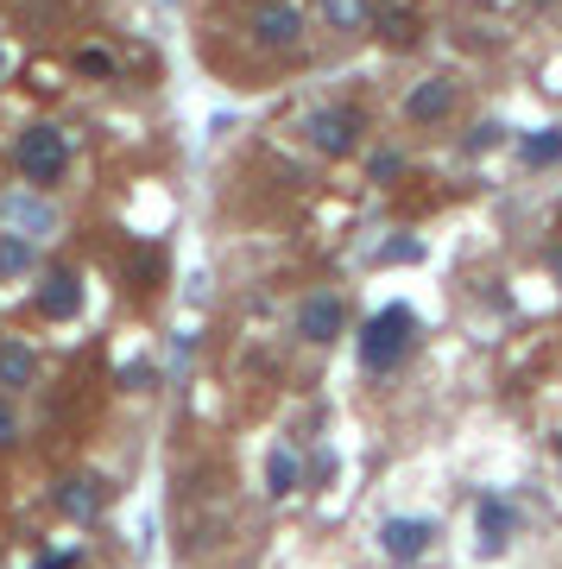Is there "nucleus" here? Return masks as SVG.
Wrapping results in <instances>:
<instances>
[{
    "label": "nucleus",
    "instance_id": "1",
    "mask_svg": "<svg viewBox=\"0 0 562 569\" xmlns=\"http://www.w3.org/2000/svg\"><path fill=\"white\" fill-rule=\"evenodd\" d=\"M411 336H418V317H411L404 305H385L380 317H367L361 323V367H373V373L399 367L404 348H411Z\"/></svg>",
    "mask_w": 562,
    "mask_h": 569
},
{
    "label": "nucleus",
    "instance_id": "2",
    "mask_svg": "<svg viewBox=\"0 0 562 569\" xmlns=\"http://www.w3.org/2000/svg\"><path fill=\"white\" fill-rule=\"evenodd\" d=\"M63 164H70V140H63L58 127H26L20 133V171L32 183H58L63 178Z\"/></svg>",
    "mask_w": 562,
    "mask_h": 569
},
{
    "label": "nucleus",
    "instance_id": "3",
    "mask_svg": "<svg viewBox=\"0 0 562 569\" xmlns=\"http://www.w3.org/2000/svg\"><path fill=\"white\" fill-rule=\"evenodd\" d=\"M303 133H310V146H317L322 159H348L361 146V114L354 108H310Z\"/></svg>",
    "mask_w": 562,
    "mask_h": 569
},
{
    "label": "nucleus",
    "instance_id": "4",
    "mask_svg": "<svg viewBox=\"0 0 562 569\" xmlns=\"http://www.w3.org/2000/svg\"><path fill=\"white\" fill-rule=\"evenodd\" d=\"M253 39H260L265 51H291V44L303 39V13L291 0H265L260 13H253Z\"/></svg>",
    "mask_w": 562,
    "mask_h": 569
},
{
    "label": "nucleus",
    "instance_id": "5",
    "mask_svg": "<svg viewBox=\"0 0 562 569\" xmlns=\"http://www.w3.org/2000/svg\"><path fill=\"white\" fill-rule=\"evenodd\" d=\"M430 538H436L430 519H385L380 526V550L392 557V563H418L423 550H430Z\"/></svg>",
    "mask_w": 562,
    "mask_h": 569
},
{
    "label": "nucleus",
    "instance_id": "6",
    "mask_svg": "<svg viewBox=\"0 0 562 569\" xmlns=\"http://www.w3.org/2000/svg\"><path fill=\"white\" fill-rule=\"evenodd\" d=\"M342 323H348L342 298H329V291L303 298V310H298V336H310V342H335V336H342Z\"/></svg>",
    "mask_w": 562,
    "mask_h": 569
},
{
    "label": "nucleus",
    "instance_id": "7",
    "mask_svg": "<svg viewBox=\"0 0 562 569\" xmlns=\"http://www.w3.org/2000/svg\"><path fill=\"white\" fill-rule=\"evenodd\" d=\"M449 108H455V89H449V82H442V77H430V82H418V89L404 96V121L430 127V121H442Z\"/></svg>",
    "mask_w": 562,
    "mask_h": 569
},
{
    "label": "nucleus",
    "instance_id": "8",
    "mask_svg": "<svg viewBox=\"0 0 562 569\" xmlns=\"http://www.w3.org/2000/svg\"><path fill=\"white\" fill-rule=\"evenodd\" d=\"M39 310H44V317H58V323H63V317H77V310H82V279H77V272H51V279L39 284Z\"/></svg>",
    "mask_w": 562,
    "mask_h": 569
},
{
    "label": "nucleus",
    "instance_id": "9",
    "mask_svg": "<svg viewBox=\"0 0 562 569\" xmlns=\"http://www.w3.org/2000/svg\"><path fill=\"white\" fill-rule=\"evenodd\" d=\"M58 512H63V519H77V526H82V519H96V512H101V481H96V475H70V481L58 488Z\"/></svg>",
    "mask_w": 562,
    "mask_h": 569
},
{
    "label": "nucleus",
    "instance_id": "10",
    "mask_svg": "<svg viewBox=\"0 0 562 569\" xmlns=\"http://www.w3.org/2000/svg\"><path fill=\"white\" fill-rule=\"evenodd\" d=\"M32 373H39V355L7 336V342H0V387H32Z\"/></svg>",
    "mask_w": 562,
    "mask_h": 569
},
{
    "label": "nucleus",
    "instance_id": "11",
    "mask_svg": "<svg viewBox=\"0 0 562 569\" xmlns=\"http://www.w3.org/2000/svg\"><path fill=\"white\" fill-rule=\"evenodd\" d=\"M373 26H380V39L392 44V51H411V44L423 39V32H418V13H411V7H385V13H373Z\"/></svg>",
    "mask_w": 562,
    "mask_h": 569
},
{
    "label": "nucleus",
    "instance_id": "12",
    "mask_svg": "<svg viewBox=\"0 0 562 569\" xmlns=\"http://www.w3.org/2000/svg\"><path fill=\"white\" fill-rule=\"evenodd\" d=\"M512 526H519V512L505 507V500H493V493H486V500H481V545H486V550H505Z\"/></svg>",
    "mask_w": 562,
    "mask_h": 569
},
{
    "label": "nucleus",
    "instance_id": "13",
    "mask_svg": "<svg viewBox=\"0 0 562 569\" xmlns=\"http://www.w3.org/2000/svg\"><path fill=\"white\" fill-rule=\"evenodd\" d=\"M322 20L335 32H367L373 26V0H322Z\"/></svg>",
    "mask_w": 562,
    "mask_h": 569
},
{
    "label": "nucleus",
    "instance_id": "14",
    "mask_svg": "<svg viewBox=\"0 0 562 569\" xmlns=\"http://www.w3.org/2000/svg\"><path fill=\"white\" fill-rule=\"evenodd\" d=\"M265 493H272V500H291V493H298V462H291L284 449H272V462H265Z\"/></svg>",
    "mask_w": 562,
    "mask_h": 569
},
{
    "label": "nucleus",
    "instance_id": "15",
    "mask_svg": "<svg viewBox=\"0 0 562 569\" xmlns=\"http://www.w3.org/2000/svg\"><path fill=\"white\" fill-rule=\"evenodd\" d=\"M20 222L26 228V241H39L44 228H51V209H39V203H26V197H13V203H7V228Z\"/></svg>",
    "mask_w": 562,
    "mask_h": 569
},
{
    "label": "nucleus",
    "instance_id": "16",
    "mask_svg": "<svg viewBox=\"0 0 562 569\" xmlns=\"http://www.w3.org/2000/svg\"><path fill=\"white\" fill-rule=\"evenodd\" d=\"M562 159V133L556 127H538L531 140H524V164H556Z\"/></svg>",
    "mask_w": 562,
    "mask_h": 569
},
{
    "label": "nucleus",
    "instance_id": "17",
    "mask_svg": "<svg viewBox=\"0 0 562 569\" xmlns=\"http://www.w3.org/2000/svg\"><path fill=\"white\" fill-rule=\"evenodd\" d=\"M26 266H32V241L7 228V234H0V272H26Z\"/></svg>",
    "mask_w": 562,
    "mask_h": 569
},
{
    "label": "nucleus",
    "instance_id": "18",
    "mask_svg": "<svg viewBox=\"0 0 562 569\" xmlns=\"http://www.w3.org/2000/svg\"><path fill=\"white\" fill-rule=\"evenodd\" d=\"M164 272V253L159 247H140V260H133V284H140V291H152V279H159Z\"/></svg>",
    "mask_w": 562,
    "mask_h": 569
},
{
    "label": "nucleus",
    "instance_id": "19",
    "mask_svg": "<svg viewBox=\"0 0 562 569\" xmlns=\"http://www.w3.org/2000/svg\"><path fill=\"white\" fill-rule=\"evenodd\" d=\"M77 70H82V77H114V58H108V51H82Z\"/></svg>",
    "mask_w": 562,
    "mask_h": 569
},
{
    "label": "nucleus",
    "instance_id": "20",
    "mask_svg": "<svg viewBox=\"0 0 562 569\" xmlns=\"http://www.w3.org/2000/svg\"><path fill=\"white\" fill-rule=\"evenodd\" d=\"M13 437H20V418H13V406H7V399H0V449L13 443Z\"/></svg>",
    "mask_w": 562,
    "mask_h": 569
},
{
    "label": "nucleus",
    "instance_id": "21",
    "mask_svg": "<svg viewBox=\"0 0 562 569\" xmlns=\"http://www.w3.org/2000/svg\"><path fill=\"white\" fill-rule=\"evenodd\" d=\"M399 171H404V164L392 159V152H380V159H373V178H380V183H392V178H399Z\"/></svg>",
    "mask_w": 562,
    "mask_h": 569
},
{
    "label": "nucleus",
    "instance_id": "22",
    "mask_svg": "<svg viewBox=\"0 0 562 569\" xmlns=\"http://www.w3.org/2000/svg\"><path fill=\"white\" fill-rule=\"evenodd\" d=\"M329 475H335V456H329V449H322L317 462H310V481H329Z\"/></svg>",
    "mask_w": 562,
    "mask_h": 569
},
{
    "label": "nucleus",
    "instance_id": "23",
    "mask_svg": "<svg viewBox=\"0 0 562 569\" xmlns=\"http://www.w3.org/2000/svg\"><path fill=\"white\" fill-rule=\"evenodd\" d=\"M493 140H500V127L486 121V127H474V140H468V146H474V152H486V146H493Z\"/></svg>",
    "mask_w": 562,
    "mask_h": 569
},
{
    "label": "nucleus",
    "instance_id": "24",
    "mask_svg": "<svg viewBox=\"0 0 562 569\" xmlns=\"http://www.w3.org/2000/svg\"><path fill=\"white\" fill-rule=\"evenodd\" d=\"M70 563H77V550H58V557H39L32 569H70Z\"/></svg>",
    "mask_w": 562,
    "mask_h": 569
},
{
    "label": "nucleus",
    "instance_id": "25",
    "mask_svg": "<svg viewBox=\"0 0 562 569\" xmlns=\"http://www.w3.org/2000/svg\"><path fill=\"white\" fill-rule=\"evenodd\" d=\"M538 7H556V0H538Z\"/></svg>",
    "mask_w": 562,
    "mask_h": 569
}]
</instances>
